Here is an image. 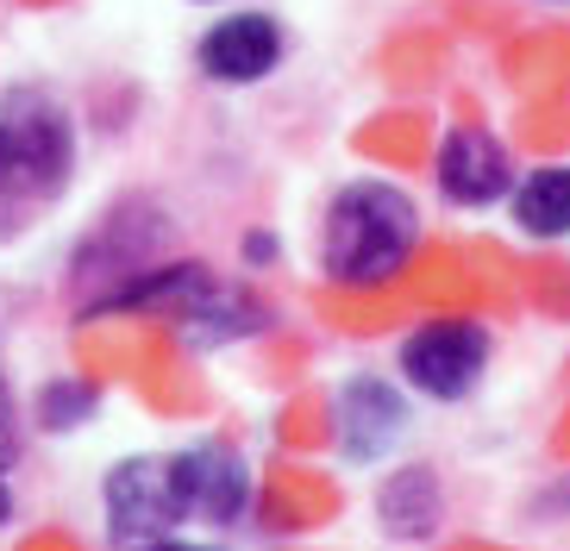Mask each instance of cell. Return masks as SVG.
<instances>
[{
    "instance_id": "6da1fadb",
    "label": "cell",
    "mask_w": 570,
    "mask_h": 551,
    "mask_svg": "<svg viewBox=\"0 0 570 551\" xmlns=\"http://www.w3.org/2000/svg\"><path fill=\"white\" fill-rule=\"evenodd\" d=\"M420 245V207L395 183H345L320 219V269L338 288H383Z\"/></svg>"
},
{
    "instance_id": "7a4b0ae2",
    "label": "cell",
    "mask_w": 570,
    "mask_h": 551,
    "mask_svg": "<svg viewBox=\"0 0 570 551\" xmlns=\"http://www.w3.org/2000/svg\"><path fill=\"white\" fill-rule=\"evenodd\" d=\"M76 176V126L45 88L0 95V238L26 233Z\"/></svg>"
},
{
    "instance_id": "3957f363",
    "label": "cell",
    "mask_w": 570,
    "mask_h": 551,
    "mask_svg": "<svg viewBox=\"0 0 570 551\" xmlns=\"http://www.w3.org/2000/svg\"><path fill=\"white\" fill-rule=\"evenodd\" d=\"M489 351H495V338H489V326H476V319L464 314H445V319H426V326H414V333L402 338V383L414 388V395L426 401H464L476 395V383L489 376Z\"/></svg>"
},
{
    "instance_id": "277c9868",
    "label": "cell",
    "mask_w": 570,
    "mask_h": 551,
    "mask_svg": "<svg viewBox=\"0 0 570 551\" xmlns=\"http://www.w3.org/2000/svg\"><path fill=\"white\" fill-rule=\"evenodd\" d=\"M101 501L119 551H145L188 520L183 489H176V457H126V464H114L101 483Z\"/></svg>"
},
{
    "instance_id": "5b68a950",
    "label": "cell",
    "mask_w": 570,
    "mask_h": 551,
    "mask_svg": "<svg viewBox=\"0 0 570 551\" xmlns=\"http://www.w3.org/2000/svg\"><path fill=\"white\" fill-rule=\"evenodd\" d=\"M433 183L452 207L483 214V207L514 195V157H508V145L489 132V126L458 119V126H445V138H439V150H433Z\"/></svg>"
},
{
    "instance_id": "8992f818",
    "label": "cell",
    "mask_w": 570,
    "mask_h": 551,
    "mask_svg": "<svg viewBox=\"0 0 570 551\" xmlns=\"http://www.w3.org/2000/svg\"><path fill=\"white\" fill-rule=\"evenodd\" d=\"M288 57V38H283V19L269 13H226L219 26H207L202 45H195V63H202L207 82L219 88H252L269 82Z\"/></svg>"
},
{
    "instance_id": "52a82bcc",
    "label": "cell",
    "mask_w": 570,
    "mask_h": 551,
    "mask_svg": "<svg viewBox=\"0 0 570 551\" xmlns=\"http://www.w3.org/2000/svg\"><path fill=\"white\" fill-rule=\"evenodd\" d=\"M407 433V395L389 376H352L333 395V439L345 464H376Z\"/></svg>"
},
{
    "instance_id": "ba28073f",
    "label": "cell",
    "mask_w": 570,
    "mask_h": 551,
    "mask_svg": "<svg viewBox=\"0 0 570 551\" xmlns=\"http://www.w3.org/2000/svg\"><path fill=\"white\" fill-rule=\"evenodd\" d=\"M176 489H183L188 520H207V527H238L252 508V470L233 445L176 451Z\"/></svg>"
},
{
    "instance_id": "9c48e42d",
    "label": "cell",
    "mask_w": 570,
    "mask_h": 551,
    "mask_svg": "<svg viewBox=\"0 0 570 551\" xmlns=\"http://www.w3.org/2000/svg\"><path fill=\"white\" fill-rule=\"evenodd\" d=\"M214 269L202 264H145L132 269V276H119L114 288H101V301H95V314H119V307H151V314H169V319H183L195 314L207 295H214Z\"/></svg>"
},
{
    "instance_id": "30bf717a",
    "label": "cell",
    "mask_w": 570,
    "mask_h": 551,
    "mask_svg": "<svg viewBox=\"0 0 570 551\" xmlns=\"http://www.w3.org/2000/svg\"><path fill=\"white\" fill-rule=\"evenodd\" d=\"M376 520H383L389 539L426 545L445 527V489H439V476L426 464H407L395 476H383V489H376Z\"/></svg>"
},
{
    "instance_id": "8fae6325",
    "label": "cell",
    "mask_w": 570,
    "mask_h": 551,
    "mask_svg": "<svg viewBox=\"0 0 570 551\" xmlns=\"http://www.w3.org/2000/svg\"><path fill=\"white\" fill-rule=\"evenodd\" d=\"M508 214H514L520 238H533V245L570 238V164H539L527 176H514Z\"/></svg>"
},
{
    "instance_id": "7c38bea8",
    "label": "cell",
    "mask_w": 570,
    "mask_h": 551,
    "mask_svg": "<svg viewBox=\"0 0 570 551\" xmlns=\"http://www.w3.org/2000/svg\"><path fill=\"white\" fill-rule=\"evenodd\" d=\"M264 301H252V295H233V288H214V295L195 307V314H183L176 326H183V338L188 345H233V338H252V333H264Z\"/></svg>"
},
{
    "instance_id": "4fadbf2b",
    "label": "cell",
    "mask_w": 570,
    "mask_h": 551,
    "mask_svg": "<svg viewBox=\"0 0 570 551\" xmlns=\"http://www.w3.org/2000/svg\"><path fill=\"white\" fill-rule=\"evenodd\" d=\"M95 407H101V388L95 383H82V376H57V383L38 395V426H45V433H76V426L95 420Z\"/></svg>"
},
{
    "instance_id": "5bb4252c",
    "label": "cell",
    "mask_w": 570,
    "mask_h": 551,
    "mask_svg": "<svg viewBox=\"0 0 570 551\" xmlns=\"http://www.w3.org/2000/svg\"><path fill=\"white\" fill-rule=\"evenodd\" d=\"M19 457V420H13V395H7V383H0V470Z\"/></svg>"
},
{
    "instance_id": "9a60e30c",
    "label": "cell",
    "mask_w": 570,
    "mask_h": 551,
    "mask_svg": "<svg viewBox=\"0 0 570 551\" xmlns=\"http://www.w3.org/2000/svg\"><path fill=\"white\" fill-rule=\"evenodd\" d=\"M245 257H252V264H264V257H276V245H269V238L257 233V238H245Z\"/></svg>"
},
{
    "instance_id": "2e32d148",
    "label": "cell",
    "mask_w": 570,
    "mask_h": 551,
    "mask_svg": "<svg viewBox=\"0 0 570 551\" xmlns=\"http://www.w3.org/2000/svg\"><path fill=\"white\" fill-rule=\"evenodd\" d=\"M145 551H207V545H188V539L169 533V539H157V545H145Z\"/></svg>"
},
{
    "instance_id": "e0dca14e",
    "label": "cell",
    "mask_w": 570,
    "mask_h": 551,
    "mask_svg": "<svg viewBox=\"0 0 570 551\" xmlns=\"http://www.w3.org/2000/svg\"><path fill=\"white\" fill-rule=\"evenodd\" d=\"M7 514H13V495H7V483H0V527H7Z\"/></svg>"
},
{
    "instance_id": "ac0fdd59",
    "label": "cell",
    "mask_w": 570,
    "mask_h": 551,
    "mask_svg": "<svg viewBox=\"0 0 570 551\" xmlns=\"http://www.w3.org/2000/svg\"><path fill=\"white\" fill-rule=\"evenodd\" d=\"M552 7H564V0H552Z\"/></svg>"
}]
</instances>
